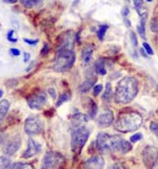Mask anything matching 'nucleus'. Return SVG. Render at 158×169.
Here are the masks:
<instances>
[{
	"label": "nucleus",
	"mask_w": 158,
	"mask_h": 169,
	"mask_svg": "<svg viewBox=\"0 0 158 169\" xmlns=\"http://www.w3.org/2000/svg\"><path fill=\"white\" fill-rule=\"evenodd\" d=\"M70 98V96H69V94H66V93H64V94H61L60 96H59V99H58V102H57V107H59V106H61L62 104L64 103V102H66L68 99Z\"/></svg>",
	"instance_id": "cd10ccee"
},
{
	"label": "nucleus",
	"mask_w": 158,
	"mask_h": 169,
	"mask_svg": "<svg viewBox=\"0 0 158 169\" xmlns=\"http://www.w3.org/2000/svg\"><path fill=\"white\" fill-rule=\"evenodd\" d=\"M142 49L145 50V53H147L148 55H153V54H154L152 48L150 47V44H148V42H143V44H142Z\"/></svg>",
	"instance_id": "c85d7f7f"
},
{
	"label": "nucleus",
	"mask_w": 158,
	"mask_h": 169,
	"mask_svg": "<svg viewBox=\"0 0 158 169\" xmlns=\"http://www.w3.org/2000/svg\"><path fill=\"white\" fill-rule=\"evenodd\" d=\"M96 82V77L94 78H88V79L85 80V82L81 84L80 88H79V91L81 92V93H85V92H88V90L91 89V88L93 87V85H94V83Z\"/></svg>",
	"instance_id": "a211bd4d"
},
{
	"label": "nucleus",
	"mask_w": 158,
	"mask_h": 169,
	"mask_svg": "<svg viewBox=\"0 0 158 169\" xmlns=\"http://www.w3.org/2000/svg\"><path fill=\"white\" fill-rule=\"evenodd\" d=\"M95 71L100 75H105L107 74V70H105V66H104V61L99 59L98 61L95 63Z\"/></svg>",
	"instance_id": "aec40b11"
},
{
	"label": "nucleus",
	"mask_w": 158,
	"mask_h": 169,
	"mask_svg": "<svg viewBox=\"0 0 158 169\" xmlns=\"http://www.w3.org/2000/svg\"><path fill=\"white\" fill-rule=\"evenodd\" d=\"M9 106H11V104H9L8 99H2V101H0V122H1L4 118V116L6 115V113H8L9 109Z\"/></svg>",
	"instance_id": "f3484780"
},
{
	"label": "nucleus",
	"mask_w": 158,
	"mask_h": 169,
	"mask_svg": "<svg viewBox=\"0 0 158 169\" xmlns=\"http://www.w3.org/2000/svg\"><path fill=\"white\" fill-rule=\"evenodd\" d=\"M138 93V82L132 76L123 77L118 83L115 92V101L118 104H128L133 101Z\"/></svg>",
	"instance_id": "f257e3e1"
},
{
	"label": "nucleus",
	"mask_w": 158,
	"mask_h": 169,
	"mask_svg": "<svg viewBox=\"0 0 158 169\" xmlns=\"http://www.w3.org/2000/svg\"><path fill=\"white\" fill-rule=\"evenodd\" d=\"M150 129L152 132H154L155 134L158 136V122H153L151 123V126H150Z\"/></svg>",
	"instance_id": "2f4dec72"
},
{
	"label": "nucleus",
	"mask_w": 158,
	"mask_h": 169,
	"mask_svg": "<svg viewBox=\"0 0 158 169\" xmlns=\"http://www.w3.org/2000/svg\"><path fill=\"white\" fill-rule=\"evenodd\" d=\"M2 95H3V91H2V90H0V98L2 97Z\"/></svg>",
	"instance_id": "3c124183"
},
{
	"label": "nucleus",
	"mask_w": 158,
	"mask_h": 169,
	"mask_svg": "<svg viewBox=\"0 0 158 169\" xmlns=\"http://www.w3.org/2000/svg\"><path fill=\"white\" fill-rule=\"evenodd\" d=\"M21 146V140L20 137H13L6 143L2 148V151L6 156H11L13 154H15V152L20 148Z\"/></svg>",
	"instance_id": "1a4fd4ad"
},
{
	"label": "nucleus",
	"mask_w": 158,
	"mask_h": 169,
	"mask_svg": "<svg viewBox=\"0 0 158 169\" xmlns=\"http://www.w3.org/2000/svg\"><path fill=\"white\" fill-rule=\"evenodd\" d=\"M76 55L73 51L69 50H58L55 58L54 70L56 72H66L70 70L75 63Z\"/></svg>",
	"instance_id": "20e7f679"
},
{
	"label": "nucleus",
	"mask_w": 158,
	"mask_h": 169,
	"mask_svg": "<svg viewBox=\"0 0 158 169\" xmlns=\"http://www.w3.org/2000/svg\"><path fill=\"white\" fill-rule=\"evenodd\" d=\"M112 169H124V167L123 166H121L120 164H116V165L113 166V168Z\"/></svg>",
	"instance_id": "79ce46f5"
},
{
	"label": "nucleus",
	"mask_w": 158,
	"mask_h": 169,
	"mask_svg": "<svg viewBox=\"0 0 158 169\" xmlns=\"http://www.w3.org/2000/svg\"><path fill=\"white\" fill-rule=\"evenodd\" d=\"M132 150V145L130 142L128 141H124L122 142V144H121V147H120V151L123 152V153H126V152H130Z\"/></svg>",
	"instance_id": "a878e982"
},
{
	"label": "nucleus",
	"mask_w": 158,
	"mask_h": 169,
	"mask_svg": "<svg viewBox=\"0 0 158 169\" xmlns=\"http://www.w3.org/2000/svg\"><path fill=\"white\" fill-rule=\"evenodd\" d=\"M47 95L43 92H39V93H35L31 95L28 98V105L31 109L34 110H40L43 108V106L47 104Z\"/></svg>",
	"instance_id": "6e6552de"
},
{
	"label": "nucleus",
	"mask_w": 158,
	"mask_h": 169,
	"mask_svg": "<svg viewBox=\"0 0 158 169\" xmlns=\"http://www.w3.org/2000/svg\"><path fill=\"white\" fill-rule=\"evenodd\" d=\"M41 150V146L40 144H38L37 142H35L33 139H30L28 141V149L24 151V153L22 154L23 159H30L36 156L37 153H39Z\"/></svg>",
	"instance_id": "9b49d317"
},
{
	"label": "nucleus",
	"mask_w": 158,
	"mask_h": 169,
	"mask_svg": "<svg viewBox=\"0 0 158 169\" xmlns=\"http://www.w3.org/2000/svg\"><path fill=\"white\" fill-rule=\"evenodd\" d=\"M43 124L38 116H30L24 122V131L28 135H36L42 132Z\"/></svg>",
	"instance_id": "0eeeda50"
},
{
	"label": "nucleus",
	"mask_w": 158,
	"mask_h": 169,
	"mask_svg": "<svg viewBox=\"0 0 158 169\" xmlns=\"http://www.w3.org/2000/svg\"><path fill=\"white\" fill-rule=\"evenodd\" d=\"M133 1L137 13L139 14L141 17H145L147 16V9L143 6V0H133Z\"/></svg>",
	"instance_id": "6ab92c4d"
},
{
	"label": "nucleus",
	"mask_w": 158,
	"mask_h": 169,
	"mask_svg": "<svg viewBox=\"0 0 158 169\" xmlns=\"http://www.w3.org/2000/svg\"><path fill=\"white\" fill-rule=\"evenodd\" d=\"M141 139H142V134H141V133H136V134L132 135L130 141H131L132 143H136V142L140 141Z\"/></svg>",
	"instance_id": "473e14b6"
},
{
	"label": "nucleus",
	"mask_w": 158,
	"mask_h": 169,
	"mask_svg": "<svg viewBox=\"0 0 158 169\" xmlns=\"http://www.w3.org/2000/svg\"><path fill=\"white\" fill-rule=\"evenodd\" d=\"M151 30L155 33H158V15L155 16L151 21Z\"/></svg>",
	"instance_id": "bb28decb"
},
{
	"label": "nucleus",
	"mask_w": 158,
	"mask_h": 169,
	"mask_svg": "<svg viewBox=\"0 0 158 169\" xmlns=\"http://www.w3.org/2000/svg\"><path fill=\"white\" fill-rule=\"evenodd\" d=\"M2 142H3V134L0 132V145L2 144Z\"/></svg>",
	"instance_id": "09e8293b"
},
{
	"label": "nucleus",
	"mask_w": 158,
	"mask_h": 169,
	"mask_svg": "<svg viewBox=\"0 0 158 169\" xmlns=\"http://www.w3.org/2000/svg\"><path fill=\"white\" fill-rule=\"evenodd\" d=\"M11 165V160L6 156H0V169H8Z\"/></svg>",
	"instance_id": "5701e85b"
},
{
	"label": "nucleus",
	"mask_w": 158,
	"mask_h": 169,
	"mask_svg": "<svg viewBox=\"0 0 158 169\" xmlns=\"http://www.w3.org/2000/svg\"><path fill=\"white\" fill-rule=\"evenodd\" d=\"M49 52H50V47H49V44L45 42V44H43V48H42V50H41V55L42 56L47 55Z\"/></svg>",
	"instance_id": "c9c22d12"
},
{
	"label": "nucleus",
	"mask_w": 158,
	"mask_h": 169,
	"mask_svg": "<svg viewBox=\"0 0 158 169\" xmlns=\"http://www.w3.org/2000/svg\"><path fill=\"white\" fill-rule=\"evenodd\" d=\"M23 41L26 42L28 44H30V46H35V44H37V42L39 41V40L38 39L32 40V39H28V38H23Z\"/></svg>",
	"instance_id": "e433bc0d"
},
{
	"label": "nucleus",
	"mask_w": 158,
	"mask_h": 169,
	"mask_svg": "<svg viewBox=\"0 0 158 169\" xmlns=\"http://www.w3.org/2000/svg\"><path fill=\"white\" fill-rule=\"evenodd\" d=\"M114 122V114L111 110L107 109L97 118V124L100 127H107Z\"/></svg>",
	"instance_id": "ddd939ff"
},
{
	"label": "nucleus",
	"mask_w": 158,
	"mask_h": 169,
	"mask_svg": "<svg viewBox=\"0 0 158 169\" xmlns=\"http://www.w3.org/2000/svg\"><path fill=\"white\" fill-rule=\"evenodd\" d=\"M13 35H14V30H9L8 32V35H6V38H8V40L9 42H13V44H15V42L18 41V38H14Z\"/></svg>",
	"instance_id": "7c9ffc66"
},
{
	"label": "nucleus",
	"mask_w": 158,
	"mask_h": 169,
	"mask_svg": "<svg viewBox=\"0 0 158 169\" xmlns=\"http://www.w3.org/2000/svg\"><path fill=\"white\" fill-rule=\"evenodd\" d=\"M145 17L141 18L140 21V25L138 27V32H139L140 36L142 38H145Z\"/></svg>",
	"instance_id": "393cba45"
},
{
	"label": "nucleus",
	"mask_w": 158,
	"mask_h": 169,
	"mask_svg": "<svg viewBox=\"0 0 158 169\" xmlns=\"http://www.w3.org/2000/svg\"><path fill=\"white\" fill-rule=\"evenodd\" d=\"M31 2H32L33 4H34V6H36V4H39L40 2L42 1V0H30Z\"/></svg>",
	"instance_id": "49530a36"
},
{
	"label": "nucleus",
	"mask_w": 158,
	"mask_h": 169,
	"mask_svg": "<svg viewBox=\"0 0 158 169\" xmlns=\"http://www.w3.org/2000/svg\"><path fill=\"white\" fill-rule=\"evenodd\" d=\"M20 2L22 3V6H24L25 8H28V9H31L34 6V4H33L30 0H20Z\"/></svg>",
	"instance_id": "f704fd0d"
},
{
	"label": "nucleus",
	"mask_w": 158,
	"mask_h": 169,
	"mask_svg": "<svg viewBox=\"0 0 158 169\" xmlns=\"http://www.w3.org/2000/svg\"><path fill=\"white\" fill-rule=\"evenodd\" d=\"M34 65H35V63H34V61H33V63H31V65L28 66V69H26V72H28V71H31V70H32V69H33V67H34Z\"/></svg>",
	"instance_id": "de8ad7c7"
},
{
	"label": "nucleus",
	"mask_w": 158,
	"mask_h": 169,
	"mask_svg": "<svg viewBox=\"0 0 158 169\" xmlns=\"http://www.w3.org/2000/svg\"><path fill=\"white\" fill-rule=\"evenodd\" d=\"M93 52H94V46L92 44H87L83 48L82 52H81V59H82L83 63H88L92 59Z\"/></svg>",
	"instance_id": "dca6fc26"
},
{
	"label": "nucleus",
	"mask_w": 158,
	"mask_h": 169,
	"mask_svg": "<svg viewBox=\"0 0 158 169\" xmlns=\"http://www.w3.org/2000/svg\"><path fill=\"white\" fill-rule=\"evenodd\" d=\"M104 167V160L100 156H94L85 162V169H102Z\"/></svg>",
	"instance_id": "4468645a"
},
{
	"label": "nucleus",
	"mask_w": 158,
	"mask_h": 169,
	"mask_svg": "<svg viewBox=\"0 0 158 169\" xmlns=\"http://www.w3.org/2000/svg\"><path fill=\"white\" fill-rule=\"evenodd\" d=\"M93 91H94L95 95H98L99 93H101L102 91V85H95L93 88Z\"/></svg>",
	"instance_id": "72a5a7b5"
},
{
	"label": "nucleus",
	"mask_w": 158,
	"mask_h": 169,
	"mask_svg": "<svg viewBox=\"0 0 158 169\" xmlns=\"http://www.w3.org/2000/svg\"><path fill=\"white\" fill-rule=\"evenodd\" d=\"M49 93L52 96V98H56V91H55V89H53V88H50V89H49Z\"/></svg>",
	"instance_id": "ea45409f"
},
{
	"label": "nucleus",
	"mask_w": 158,
	"mask_h": 169,
	"mask_svg": "<svg viewBox=\"0 0 158 169\" xmlns=\"http://www.w3.org/2000/svg\"><path fill=\"white\" fill-rule=\"evenodd\" d=\"M9 52H11V54L13 56H19L20 55V51H19L18 49H15V48H12V49L9 50Z\"/></svg>",
	"instance_id": "58836bf2"
},
{
	"label": "nucleus",
	"mask_w": 158,
	"mask_h": 169,
	"mask_svg": "<svg viewBox=\"0 0 158 169\" xmlns=\"http://www.w3.org/2000/svg\"><path fill=\"white\" fill-rule=\"evenodd\" d=\"M28 60H30V54L24 53V63H28Z\"/></svg>",
	"instance_id": "a18cd8bd"
},
{
	"label": "nucleus",
	"mask_w": 158,
	"mask_h": 169,
	"mask_svg": "<svg viewBox=\"0 0 158 169\" xmlns=\"http://www.w3.org/2000/svg\"><path fill=\"white\" fill-rule=\"evenodd\" d=\"M73 47H74V35L72 34V32L64 33L60 38L58 50H69V51H73Z\"/></svg>",
	"instance_id": "f8f14e48"
},
{
	"label": "nucleus",
	"mask_w": 158,
	"mask_h": 169,
	"mask_svg": "<svg viewBox=\"0 0 158 169\" xmlns=\"http://www.w3.org/2000/svg\"><path fill=\"white\" fill-rule=\"evenodd\" d=\"M88 136H90V131L87 127L81 126L79 128L73 129L72 132V139H71V146L72 150L74 153H80V151L82 150L83 146L87 143Z\"/></svg>",
	"instance_id": "39448f33"
},
{
	"label": "nucleus",
	"mask_w": 158,
	"mask_h": 169,
	"mask_svg": "<svg viewBox=\"0 0 158 169\" xmlns=\"http://www.w3.org/2000/svg\"><path fill=\"white\" fill-rule=\"evenodd\" d=\"M147 1H148V2H151V1H152V0H147Z\"/></svg>",
	"instance_id": "603ef678"
},
{
	"label": "nucleus",
	"mask_w": 158,
	"mask_h": 169,
	"mask_svg": "<svg viewBox=\"0 0 158 169\" xmlns=\"http://www.w3.org/2000/svg\"><path fill=\"white\" fill-rule=\"evenodd\" d=\"M126 1H130V0H126Z\"/></svg>",
	"instance_id": "864d4df0"
},
{
	"label": "nucleus",
	"mask_w": 158,
	"mask_h": 169,
	"mask_svg": "<svg viewBox=\"0 0 158 169\" xmlns=\"http://www.w3.org/2000/svg\"><path fill=\"white\" fill-rule=\"evenodd\" d=\"M123 139L120 135H110L107 133H99L96 140L97 149L101 152L120 151Z\"/></svg>",
	"instance_id": "7ed1b4c3"
},
{
	"label": "nucleus",
	"mask_w": 158,
	"mask_h": 169,
	"mask_svg": "<svg viewBox=\"0 0 158 169\" xmlns=\"http://www.w3.org/2000/svg\"><path fill=\"white\" fill-rule=\"evenodd\" d=\"M129 14V9L128 8H123V10H122V15L126 17V15Z\"/></svg>",
	"instance_id": "c03bdc74"
},
{
	"label": "nucleus",
	"mask_w": 158,
	"mask_h": 169,
	"mask_svg": "<svg viewBox=\"0 0 158 169\" xmlns=\"http://www.w3.org/2000/svg\"><path fill=\"white\" fill-rule=\"evenodd\" d=\"M96 113H97V106L95 103H92L91 104V108H90V117L94 118Z\"/></svg>",
	"instance_id": "c756f323"
},
{
	"label": "nucleus",
	"mask_w": 158,
	"mask_h": 169,
	"mask_svg": "<svg viewBox=\"0 0 158 169\" xmlns=\"http://www.w3.org/2000/svg\"><path fill=\"white\" fill-rule=\"evenodd\" d=\"M124 21H126V23L128 25V27H131V23H130V21H129L128 19H124Z\"/></svg>",
	"instance_id": "8fccbe9b"
},
{
	"label": "nucleus",
	"mask_w": 158,
	"mask_h": 169,
	"mask_svg": "<svg viewBox=\"0 0 158 169\" xmlns=\"http://www.w3.org/2000/svg\"><path fill=\"white\" fill-rule=\"evenodd\" d=\"M131 39H132V44L133 46H137V38H136V35L134 32H131Z\"/></svg>",
	"instance_id": "4c0bfd02"
},
{
	"label": "nucleus",
	"mask_w": 158,
	"mask_h": 169,
	"mask_svg": "<svg viewBox=\"0 0 158 169\" xmlns=\"http://www.w3.org/2000/svg\"><path fill=\"white\" fill-rule=\"evenodd\" d=\"M64 156L56 151H47L42 160L41 169H60L64 164Z\"/></svg>",
	"instance_id": "423d86ee"
},
{
	"label": "nucleus",
	"mask_w": 158,
	"mask_h": 169,
	"mask_svg": "<svg viewBox=\"0 0 158 169\" xmlns=\"http://www.w3.org/2000/svg\"><path fill=\"white\" fill-rule=\"evenodd\" d=\"M151 169H158V158H157V160L155 161V163L153 164V166L151 167Z\"/></svg>",
	"instance_id": "37998d69"
},
{
	"label": "nucleus",
	"mask_w": 158,
	"mask_h": 169,
	"mask_svg": "<svg viewBox=\"0 0 158 169\" xmlns=\"http://www.w3.org/2000/svg\"><path fill=\"white\" fill-rule=\"evenodd\" d=\"M6 3H9V4H14V3H17L18 0H3Z\"/></svg>",
	"instance_id": "a19ab883"
},
{
	"label": "nucleus",
	"mask_w": 158,
	"mask_h": 169,
	"mask_svg": "<svg viewBox=\"0 0 158 169\" xmlns=\"http://www.w3.org/2000/svg\"><path fill=\"white\" fill-rule=\"evenodd\" d=\"M142 120V115L137 111L124 110L115 121V129L123 133L135 131L140 128Z\"/></svg>",
	"instance_id": "f03ea898"
},
{
	"label": "nucleus",
	"mask_w": 158,
	"mask_h": 169,
	"mask_svg": "<svg viewBox=\"0 0 158 169\" xmlns=\"http://www.w3.org/2000/svg\"><path fill=\"white\" fill-rule=\"evenodd\" d=\"M158 158V150L154 147H147L143 151V162L149 168L153 166Z\"/></svg>",
	"instance_id": "9d476101"
},
{
	"label": "nucleus",
	"mask_w": 158,
	"mask_h": 169,
	"mask_svg": "<svg viewBox=\"0 0 158 169\" xmlns=\"http://www.w3.org/2000/svg\"><path fill=\"white\" fill-rule=\"evenodd\" d=\"M8 169H34V167L28 163H14L11 164Z\"/></svg>",
	"instance_id": "412c9836"
},
{
	"label": "nucleus",
	"mask_w": 158,
	"mask_h": 169,
	"mask_svg": "<svg viewBox=\"0 0 158 169\" xmlns=\"http://www.w3.org/2000/svg\"><path fill=\"white\" fill-rule=\"evenodd\" d=\"M107 30H109V25H102L99 27V30H98V32H97V36L100 40H102L104 38L105 32H107Z\"/></svg>",
	"instance_id": "b1692460"
},
{
	"label": "nucleus",
	"mask_w": 158,
	"mask_h": 169,
	"mask_svg": "<svg viewBox=\"0 0 158 169\" xmlns=\"http://www.w3.org/2000/svg\"><path fill=\"white\" fill-rule=\"evenodd\" d=\"M111 97H112V86L109 83V84H107V86H105V91L102 94V99H103L105 103H109L111 101Z\"/></svg>",
	"instance_id": "4be33fe9"
},
{
	"label": "nucleus",
	"mask_w": 158,
	"mask_h": 169,
	"mask_svg": "<svg viewBox=\"0 0 158 169\" xmlns=\"http://www.w3.org/2000/svg\"><path fill=\"white\" fill-rule=\"evenodd\" d=\"M88 121V115L78 112L72 117V127H73V129H76V128H79L81 126H85V124Z\"/></svg>",
	"instance_id": "2eb2a0df"
}]
</instances>
